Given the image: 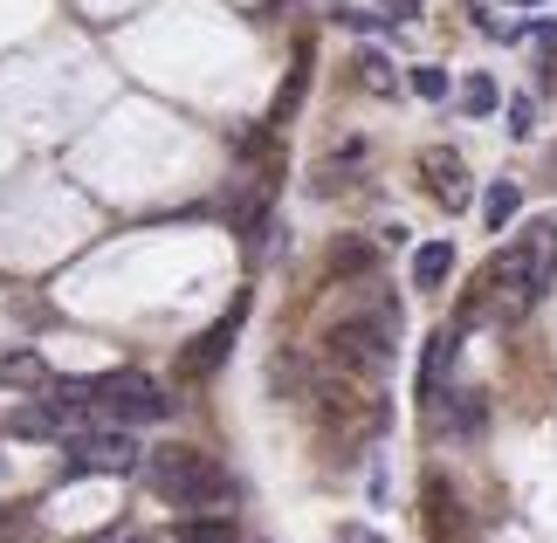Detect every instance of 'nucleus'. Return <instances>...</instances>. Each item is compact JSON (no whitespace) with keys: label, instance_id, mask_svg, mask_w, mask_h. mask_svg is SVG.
<instances>
[{"label":"nucleus","instance_id":"f03ea898","mask_svg":"<svg viewBox=\"0 0 557 543\" xmlns=\"http://www.w3.org/2000/svg\"><path fill=\"white\" fill-rule=\"evenodd\" d=\"M145 482H152L173 509H221L227 503V468L213 461V454L200 447H159V454H145Z\"/></svg>","mask_w":557,"mask_h":543},{"label":"nucleus","instance_id":"aec40b11","mask_svg":"<svg viewBox=\"0 0 557 543\" xmlns=\"http://www.w3.org/2000/svg\"><path fill=\"white\" fill-rule=\"evenodd\" d=\"M337 543H379V536H372V530H358V523H351V530H337Z\"/></svg>","mask_w":557,"mask_h":543},{"label":"nucleus","instance_id":"f3484780","mask_svg":"<svg viewBox=\"0 0 557 543\" xmlns=\"http://www.w3.org/2000/svg\"><path fill=\"white\" fill-rule=\"evenodd\" d=\"M358 70H366V83H372V90H393V76H385V55H366Z\"/></svg>","mask_w":557,"mask_h":543},{"label":"nucleus","instance_id":"20e7f679","mask_svg":"<svg viewBox=\"0 0 557 543\" xmlns=\"http://www.w3.org/2000/svg\"><path fill=\"white\" fill-rule=\"evenodd\" d=\"M103 412L124 420V427H152V420L173 412V399H165L145 372H103Z\"/></svg>","mask_w":557,"mask_h":543},{"label":"nucleus","instance_id":"7ed1b4c3","mask_svg":"<svg viewBox=\"0 0 557 543\" xmlns=\"http://www.w3.org/2000/svg\"><path fill=\"white\" fill-rule=\"evenodd\" d=\"M138 454H145V447H138L124 427H90V433H70L62 468H70V474H132Z\"/></svg>","mask_w":557,"mask_h":543},{"label":"nucleus","instance_id":"f257e3e1","mask_svg":"<svg viewBox=\"0 0 557 543\" xmlns=\"http://www.w3.org/2000/svg\"><path fill=\"white\" fill-rule=\"evenodd\" d=\"M550 282H557V227H530V234H517V242H509L496 262H488V296H496L503 317L537 310Z\"/></svg>","mask_w":557,"mask_h":543},{"label":"nucleus","instance_id":"6e6552de","mask_svg":"<svg viewBox=\"0 0 557 543\" xmlns=\"http://www.w3.org/2000/svg\"><path fill=\"white\" fill-rule=\"evenodd\" d=\"M8 433L14 441H49V433H62V412L41 399V406H14L8 412Z\"/></svg>","mask_w":557,"mask_h":543},{"label":"nucleus","instance_id":"9b49d317","mask_svg":"<svg viewBox=\"0 0 557 543\" xmlns=\"http://www.w3.org/2000/svg\"><path fill=\"white\" fill-rule=\"evenodd\" d=\"M482 213H488V227L503 234V227L523 213V186H517V180H496V186H488V200H482Z\"/></svg>","mask_w":557,"mask_h":543},{"label":"nucleus","instance_id":"4468645a","mask_svg":"<svg viewBox=\"0 0 557 543\" xmlns=\"http://www.w3.org/2000/svg\"><path fill=\"white\" fill-rule=\"evenodd\" d=\"M461 111H468V118L496 111V83H488V76H468V83H461Z\"/></svg>","mask_w":557,"mask_h":543},{"label":"nucleus","instance_id":"6ab92c4d","mask_svg":"<svg viewBox=\"0 0 557 543\" xmlns=\"http://www.w3.org/2000/svg\"><path fill=\"white\" fill-rule=\"evenodd\" d=\"M379 8H385V21H413V14H420V0H379Z\"/></svg>","mask_w":557,"mask_h":543},{"label":"nucleus","instance_id":"39448f33","mask_svg":"<svg viewBox=\"0 0 557 543\" xmlns=\"http://www.w3.org/2000/svg\"><path fill=\"white\" fill-rule=\"evenodd\" d=\"M234 331H242V303H234V310H227L221 323H213V331H207V337H193V351L180 358V365H186V379H207V372H213V365H221V358L234 351Z\"/></svg>","mask_w":557,"mask_h":543},{"label":"nucleus","instance_id":"0eeeda50","mask_svg":"<svg viewBox=\"0 0 557 543\" xmlns=\"http://www.w3.org/2000/svg\"><path fill=\"white\" fill-rule=\"evenodd\" d=\"M455 351H461V337H455V331H434V337H426V358H420V399H441V379L455 372Z\"/></svg>","mask_w":557,"mask_h":543},{"label":"nucleus","instance_id":"dca6fc26","mask_svg":"<svg viewBox=\"0 0 557 543\" xmlns=\"http://www.w3.org/2000/svg\"><path fill=\"white\" fill-rule=\"evenodd\" d=\"M413 90L420 97H447V76L441 70H413Z\"/></svg>","mask_w":557,"mask_h":543},{"label":"nucleus","instance_id":"2eb2a0df","mask_svg":"<svg viewBox=\"0 0 557 543\" xmlns=\"http://www.w3.org/2000/svg\"><path fill=\"white\" fill-rule=\"evenodd\" d=\"M482 393H455V433H482Z\"/></svg>","mask_w":557,"mask_h":543},{"label":"nucleus","instance_id":"f8f14e48","mask_svg":"<svg viewBox=\"0 0 557 543\" xmlns=\"http://www.w3.org/2000/svg\"><path fill=\"white\" fill-rule=\"evenodd\" d=\"M0 385H28L35 393V385H49V365H41L35 351H8L0 358Z\"/></svg>","mask_w":557,"mask_h":543},{"label":"nucleus","instance_id":"1a4fd4ad","mask_svg":"<svg viewBox=\"0 0 557 543\" xmlns=\"http://www.w3.org/2000/svg\"><path fill=\"white\" fill-rule=\"evenodd\" d=\"M447 275H455V248H447V242L413 248V289H441Z\"/></svg>","mask_w":557,"mask_h":543},{"label":"nucleus","instance_id":"423d86ee","mask_svg":"<svg viewBox=\"0 0 557 543\" xmlns=\"http://www.w3.org/2000/svg\"><path fill=\"white\" fill-rule=\"evenodd\" d=\"M420 172H426V186H434V200L441 207H468V165L455 159V151H426V159H420Z\"/></svg>","mask_w":557,"mask_h":543},{"label":"nucleus","instance_id":"a211bd4d","mask_svg":"<svg viewBox=\"0 0 557 543\" xmlns=\"http://www.w3.org/2000/svg\"><path fill=\"white\" fill-rule=\"evenodd\" d=\"M509 132H517V138H530V97H517V103H509Z\"/></svg>","mask_w":557,"mask_h":543},{"label":"nucleus","instance_id":"ddd939ff","mask_svg":"<svg viewBox=\"0 0 557 543\" xmlns=\"http://www.w3.org/2000/svg\"><path fill=\"white\" fill-rule=\"evenodd\" d=\"M372 269V248L366 242H337L331 248V275H366Z\"/></svg>","mask_w":557,"mask_h":543},{"label":"nucleus","instance_id":"9d476101","mask_svg":"<svg viewBox=\"0 0 557 543\" xmlns=\"http://www.w3.org/2000/svg\"><path fill=\"white\" fill-rule=\"evenodd\" d=\"M242 530H234V516L227 509H213V516H186V523L173 530V543H234Z\"/></svg>","mask_w":557,"mask_h":543}]
</instances>
